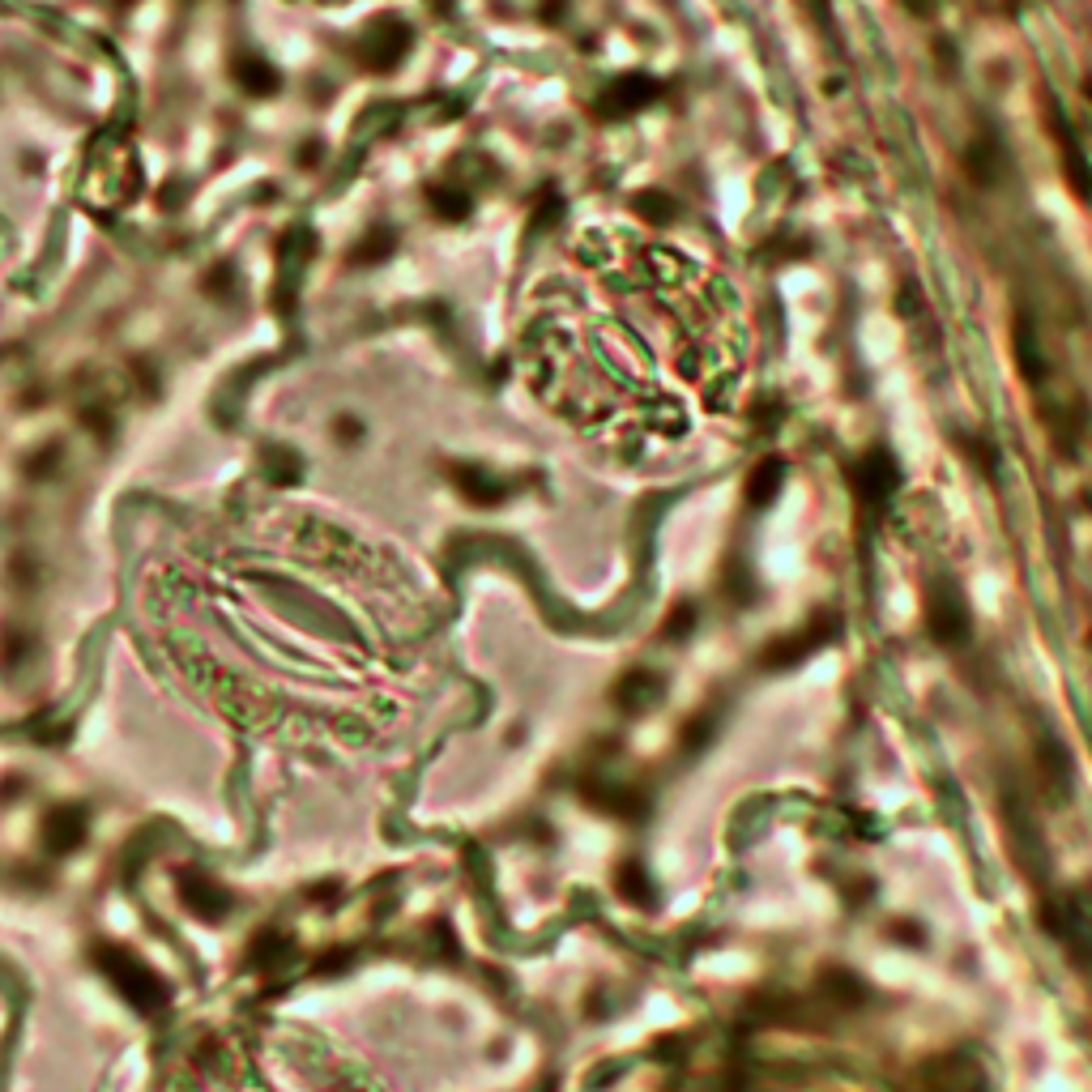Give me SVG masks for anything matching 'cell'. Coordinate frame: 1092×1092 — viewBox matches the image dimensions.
<instances>
[{"mask_svg":"<svg viewBox=\"0 0 1092 1092\" xmlns=\"http://www.w3.org/2000/svg\"><path fill=\"white\" fill-rule=\"evenodd\" d=\"M598 790L589 794V803L598 807V811H606V815H623V820H632V815H640V798L632 794V786H619V782H594Z\"/></svg>","mask_w":1092,"mask_h":1092,"instance_id":"obj_6","label":"cell"},{"mask_svg":"<svg viewBox=\"0 0 1092 1092\" xmlns=\"http://www.w3.org/2000/svg\"><path fill=\"white\" fill-rule=\"evenodd\" d=\"M782 462H764L755 474H751V487H747V500L755 504V508H764V504H773L777 500V491H782Z\"/></svg>","mask_w":1092,"mask_h":1092,"instance_id":"obj_7","label":"cell"},{"mask_svg":"<svg viewBox=\"0 0 1092 1092\" xmlns=\"http://www.w3.org/2000/svg\"><path fill=\"white\" fill-rule=\"evenodd\" d=\"M662 94V81L658 77H648V73H623V77H615L602 94H598V102H594V112L602 116V120H627V116H636V112H644V107Z\"/></svg>","mask_w":1092,"mask_h":1092,"instance_id":"obj_2","label":"cell"},{"mask_svg":"<svg viewBox=\"0 0 1092 1092\" xmlns=\"http://www.w3.org/2000/svg\"><path fill=\"white\" fill-rule=\"evenodd\" d=\"M926 619H930V636H935L939 644H947V648H960V644L968 640V632H973V623H968V602H964V594H960L956 585H947V581L930 585V594H926Z\"/></svg>","mask_w":1092,"mask_h":1092,"instance_id":"obj_1","label":"cell"},{"mask_svg":"<svg viewBox=\"0 0 1092 1092\" xmlns=\"http://www.w3.org/2000/svg\"><path fill=\"white\" fill-rule=\"evenodd\" d=\"M853 487L862 491L866 504L884 508V504L897 495V487H901V470H897V462H892L884 449H876V453H866L862 466L853 470Z\"/></svg>","mask_w":1092,"mask_h":1092,"instance_id":"obj_3","label":"cell"},{"mask_svg":"<svg viewBox=\"0 0 1092 1092\" xmlns=\"http://www.w3.org/2000/svg\"><path fill=\"white\" fill-rule=\"evenodd\" d=\"M662 696V683L653 679V675H632V679H623V688H619V704L623 709H648L653 700Z\"/></svg>","mask_w":1092,"mask_h":1092,"instance_id":"obj_8","label":"cell"},{"mask_svg":"<svg viewBox=\"0 0 1092 1092\" xmlns=\"http://www.w3.org/2000/svg\"><path fill=\"white\" fill-rule=\"evenodd\" d=\"M926 1092H986V1075L964 1054L926 1067Z\"/></svg>","mask_w":1092,"mask_h":1092,"instance_id":"obj_4","label":"cell"},{"mask_svg":"<svg viewBox=\"0 0 1092 1092\" xmlns=\"http://www.w3.org/2000/svg\"><path fill=\"white\" fill-rule=\"evenodd\" d=\"M368 43H372L368 60H372L376 69H389V64H393V60H401V52L410 48V31H406L401 22H393V18H389V22H380V26L372 31V39H368Z\"/></svg>","mask_w":1092,"mask_h":1092,"instance_id":"obj_5","label":"cell"}]
</instances>
